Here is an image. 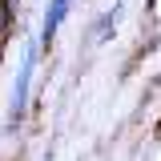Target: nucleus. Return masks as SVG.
Segmentation results:
<instances>
[{
    "mask_svg": "<svg viewBox=\"0 0 161 161\" xmlns=\"http://www.w3.org/2000/svg\"><path fill=\"white\" fill-rule=\"evenodd\" d=\"M32 48L24 53V60H20V73H16V85H12V101H8V117L16 121L20 113H24V97H28V77H32Z\"/></svg>",
    "mask_w": 161,
    "mask_h": 161,
    "instance_id": "obj_1",
    "label": "nucleus"
},
{
    "mask_svg": "<svg viewBox=\"0 0 161 161\" xmlns=\"http://www.w3.org/2000/svg\"><path fill=\"white\" fill-rule=\"evenodd\" d=\"M64 12H69V0H53V4H48V16H44V32H40V40H44V44L57 36V28H60V20H64Z\"/></svg>",
    "mask_w": 161,
    "mask_h": 161,
    "instance_id": "obj_2",
    "label": "nucleus"
}]
</instances>
